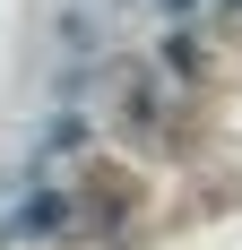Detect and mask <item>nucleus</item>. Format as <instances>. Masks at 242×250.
<instances>
[{
  "label": "nucleus",
  "instance_id": "nucleus-3",
  "mask_svg": "<svg viewBox=\"0 0 242 250\" xmlns=\"http://www.w3.org/2000/svg\"><path fill=\"white\" fill-rule=\"evenodd\" d=\"M156 9H165V18H191V0H156Z\"/></svg>",
  "mask_w": 242,
  "mask_h": 250
},
{
  "label": "nucleus",
  "instance_id": "nucleus-2",
  "mask_svg": "<svg viewBox=\"0 0 242 250\" xmlns=\"http://www.w3.org/2000/svg\"><path fill=\"white\" fill-rule=\"evenodd\" d=\"M61 216H70V207H61V199L44 190V199H26V207H18V233H52Z\"/></svg>",
  "mask_w": 242,
  "mask_h": 250
},
{
  "label": "nucleus",
  "instance_id": "nucleus-1",
  "mask_svg": "<svg viewBox=\"0 0 242 250\" xmlns=\"http://www.w3.org/2000/svg\"><path fill=\"white\" fill-rule=\"evenodd\" d=\"M52 43H70V52H104V18L87 9V0H61V9H52Z\"/></svg>",
  "mask_w": 242,
  "mask_h": 250
}]
</instances>
